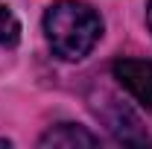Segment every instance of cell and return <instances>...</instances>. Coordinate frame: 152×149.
Returning a JSON list of instances; mask_svg holds the SVG:
<instances>
[{"label":"cell","instance_id":"1","mask_svg":"<svg viewBox=\"0 0 152 149\" xmlns=\"http://www.w3.org/2000/svg\"><path fill=\"white\" fill-rule=\"evenodd\" d=\"M44 35L58 58L79 61L96 47L102 35V18L91 3L58 0L44 12Z\"/></svg>","mask_w":152,"mask_h":149},{"label":"cell","instance_id":"2","mask_svg":"<svg viewBox=\"0 0 152 149\" xmlns=\"http://www.w3.org/2000/svg\"><path fill=\"white\" fill-rule=\"evenodd\" d=\"M111 70H114V79L146 111H152V61H146V58H117Z\"/></svg>","mask_w":152,"mask_h":149},{"label":"cell","instance_id":"3","mask_svg":"<svg viewBox=\"0 0 152 149\" xmlns=\"http://www.w3.org/2000/svg\"><path fill=\"white\" fill-rule=\"evenodd\" d=\"M38 146H56V149H73V146H99V137L88 131L79 123H56L38 137Z\"/></svg>","mask_w":152,"mask_h":149},{"label":"cell","instance_id":"4","mask_svg":"<svg viewBox=\"0 0 152 149\" xmlns=\"http://www.w3.org/2000/svg\"><path fill=\"white\" fill-rule=\"evenodd\" d=\"M18 41H20V23L12 15V9L0 3V47H18Z\"/></svg>","mask_w":152,"mask_h":149},{"label":"cell","instance_id":"5","mask_svg":"<svg viewBox=\"0 0 152 149\" xmlns=\"http://www.w3.org/2000/svg\"><path fill=\"white\" fill-rule=\"evenodd\" d=\"M146 23H149V32H152V0L146 3Z\"/></svg>","mask_w":152,"mask_h":149},{"label":"cell","instance_id":"6","mask_svg":"<svg viewBox=\"0 0 152 149\" xmlns=\"http://www.w3.org/2000/svg\"><path fill=\"white\" fill-rule=\"evenodd\" d=\"M0 146H9V140H6V137H0Z\"/></svg>","mask_w":152,"mask_h":149}]
</instances>
